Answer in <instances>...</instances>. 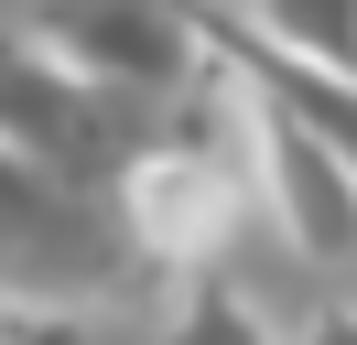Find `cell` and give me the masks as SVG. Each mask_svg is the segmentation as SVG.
Segmentation results:
<instances>
[{"label":"cell","instance_id":"obj_1","mask_svg":"<svg viewBox=\"0 0 357 345\" xmlns=\"http://www.w3.org/2000/svg\"><path fill=\"white\" fill-rule=\"evenodd\" d=\"M22 43H33V54H54L66 76L130 97V108H162V119H174L195 86H217L206 0H44Z\"/></svg>","mask_w":357,"mask_h":345},{"label":"cell","instance_id":"obj_2","mask_svg":"<svg viewBox=\"0 0 357 345\" xmlns=\"http://www.w3.org/2000/svg\"><path fill=\"white\" fill-rule=\"evenodd\" d=\"M162 108H130L109 97V86L66 76L54 54H33V43H0V151H22V162H44L54 184L76 194H119L130 184V162L162 141Z\"/></svg>","mask_w":357,"mask_h":345},{"label":"cell","instance_id":"obj_3","mask_svg":"<svg viewBox=\"0 0 357 345\" xmlns=\"http://www.w3.org/2000/svg\"><path fill=\"white\" fill-rule=\"evenodd\" d=\"M119 270V237L98 194L54 184L44 162L0 151V280H44V291H98Z\"/></svg>","mask_w":357,"mask_h":345},{"label":"cell","instance_id":"obj_4","mask_svg":"<svg viewBox=\"0 0 357 345\" xmlns=\"http://www.w3.org/2000/svg\"><path fill=\"white\" fill-rule=\"evenodd\" d=\"M249 129H260V184H271L282 237L303 259H357V172L314 129H292L282 108H249Z\"/></svg>","mask_w":357,"mask_h":345},{"label":"cell","instance_id":"obj_5","mask_svg":"<svg viewBox=\"0 0 357 345\" xmlns=\"http://www.w3.org/2000/svg\"><path fill=\"white\" fill-rule=\"evenodd\" d=\"M206 54H217V76H238L249 108H282L292 129H314V141L357 172V76H335V65H292V54H271L249 22H217V11H206Z\"/></svg>","mask_w":357,"mask_h":345},{"label":"cell","instance_id":"obj_6","mask_svg":"<svg viewBox=\"0 0 357 345\" xmlns=\"http://www.w3.org/2000/svg\"><path fill=\"white\" fill-rule=\"evenodd\" d=\"M119 205H130V237H141V248H206V227H217V205H227V172L206 162L184 129H162V141L130 162Z\"/></svg>","mask_w":357,"mask_h":345},{"label":"cell","instance_id":"obj_7","mask_svg":"<svg viewBox=\"0 0 357 345\" xmlns=\"http://www.w3.org/2000/svg\"><path fill=\"white\" fill-rule=\"evenodd\" d=\"M249 33L292 65H335L357 76V0H249Z\"/></svg>","mask_w":357,"mask_h":345},{"label":"cell","instance_id":"obj_8","mask_svg":"<svg viewBox=\"0 0 357 345\" xmlns=\"http://www.w3.org/2000/svg\"><path fill=\"white\" fill-rule=\"evenodd\" d=\"M162 345H271V323L249 313L227 280H206V291H184V313H174V335Z\"/></svg>","mask_w":357,"mask_h":345},{"label":"cell","instance_id":"obj_9","mask_svg":"<svg viewBox=\"0 0 357 345\" xmlns=\"http://www.w3.org/2000/svg\"><path fill=\"white\" fill-rule=\"evenodd\" d=\"M314 345H357V302H347V313H325V323H314Z\"/></svg>","mask_w":357,"mask_h":345}]
</instances>
